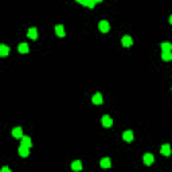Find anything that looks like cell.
Returning a JSON list of instances; mask_svg holds the SVG:
<instances>
[{
  "mask_svg": "<svg viewBox=\"0 0 172 172\" xmlns=\"http://www.w3.org/2000/svg\"><path fill=\"white\" fill-rule=\"evenodd\" d=\"M19 155H20L22 157H27L28 155H30V151H28L27 147H23V145H20V147H19Z\"/></svg>",
  "mask_w": 172,
  "mask_h": 172,
  "instance_id": "5bb4252c",
  "label": "cell"
},
{
  "mask_svg": "<svg viewBox=\"0 0 172 172\" xmlns=\"http://www.w3.org/2000/svg\"><path fill=\"white\" fill-rule=\"evenodd\" d=\"M171 90H172V88H171Z\"/></svg>",
  "mask_w": 172,
  "mask_h": 172,
  "instance_id": "7402d4cb",
  "label": "cell"
},
{
  "mask_svg": "<svg viewBox=\"0 0 172 172\" xmlns=\"http://www.w3.org/2000/svg\"><path fill=\"white\" fill-rule=\"evenodd\" d=\"M27 36H28V38H31L32 40H35L36 38H38V30H36V27H31V28H28Z\"/></svg>",
  "mask_w": 172,
  "mask_h": 172,
  "instance_id": "30bf717a",
  "label": "cell"
},
{
  "mask_svg": "<svg viewBox=\"0 0 172 172\" xmlns=\"http://www.w3.org/2000/svg\"><path fill=\"white\" fill-rule=\"evenodd\" d=\"M20 141H22L20 145H23V147H27V148H31V147H32V141H31V139L28 136H23L20 139Z\"/></svg>",
  "mask_w": 172,
  "mask_h": 172,
  "instance_id": "ba28073f",
  "label": "cell"
},
{
  "mask_svg": "<svg viewBox=\"0 0 172 172\" xmlns=\"http://www.w3.org/2000/svg\"><path fill=\"white\" fill-rule=\"evenodd\" d=\"M122 139L127 142H132L133 141V132L132 130H125V132L122 133Z\"/></svg>",
  "mask_w": 172,
  "mask_h": 172,
  "instance_id": "9c48e42d",
  "label": "cell"
},
{
  "mask_svg": "<svg viewBox=\"0 0 172 172\" xmlns=\"http://www.w3.org/2000/svg\"><path fill=\"white\" fill-rule=\"evenodd\" d=\"M55 34H57L58 36H65L66 35V32H65V27L62 26V24H58V26H55Z\"/></svg>",
  "mask_w": 172,
  "mask_h": 172,
  "instance_id": "7c38bea8",
  "label": "cell"
},
{
  "mask_svg": "<svg viewBox=\"0 0 172 172\" xmlns=\"http://www.w3.org/2000/svg\"><path fill=\"white\" fill-rule=\"evenodd\" d=\"M71 169L73 171H81L82 169V163L79 160H76L71 163Z\"/></svg>",
  "mask_w": 172,
  "mask_h": 172,
  "instance_id": "e0dca14e",
  "label": "cell"
},
{
  "mask_svg": "<svg viewBox=\"0 0 172 172\" xmlns=\"http://www.w3.org/2000/svg\"><path fill=\"white\" fill-rule=\"evenodd\" d=\"M100 166L102 167V168H110V166H112V163H110V159H109V157H104L102 160L100 161Z\"/></svg>",
  "mask_w": 172,
  "mask_h": 172,
  "instance_id": "9a60e30c",
  "label": "cell"
},
{
  "mask_svg": "<svg viewBox=\"0 0 172 172\" xmlns=\"http://www.w3.org/2000/svg\"><path fill=\"white\" fill-rule=\"evenodd\" d=\"M12 136L15 137V139H22L23 137V129L20 127H16L12 129Z\"/></svg>",
  "mask_w": 172,
  "mask_h": 172,
  "instance_id": "8992f818",
  "label": "cell"
},
{
  "mask_svg": "<svg viewBox=\"0 0 172 172\" xmlns=\"http://www.w3.org/2000/svg\"><path fill=\"white\" fill-rule=\"evenodd\" d=\"M161 50H163V53H172V43L163 42L161 43Z\"/></svg>",
  "mask_w": 172,
  "mask_h": 172,
  "instance_id": "4fadbf2b",
  "label": "cell"
},
{
  "mask_svg": "<svg viewBox=\"0 0 172 172\" xmlns=\"http://www.w3.org/2000/svg\"><path fill=\"white\" fill-rule=\"evenodd\" d=\"M169 23H171V24H172V15H171V16H169Z\"/></svg>",
  "mask_w": 172,
  "mask_h": 172,
  "instance_id": "44dd1931",
  "label": "cell"
},
{
  "mask_svg": "<svg viewBox=\"0 0 172 172\" xmlns=\"http://www.w3.org/2000/svg\"><path fill=\"white\" fill-rule=\"evenodd\" d=\"M161 58H163V60H166V62L172 60V53H163V54H161Z\"/></svg>",
  "mask_w": 172,
  "mask_h": 172,
  "instance_id": "d6986e66",
  "label": "cell"
},
{
  "mask_svg": "<svg viewBox=\"0 0 172 172\" xmlns=\"http://www.w3.org/2000/svg\"><path fill=\"white\" fill-rule=\"evenodd\" d=\"M0 172H12V171L8 168V167H6V166H4L3 168H1V171H0Z\"/></svg>",
  "mask_w": 172,
  "mask_h": 172,
  "instance_id": "ffe728a7",
  "label": "cell"
},
{
  "mask_svg": "<svg viewBox=\"0 0 172 172\" xmlns=\"http://www.w3.org/2000/svg\"><path fill=\"white\" fill-rule=\"evenodd\" d=\"M77 3L82 4V6H85V7H89V8H93L97 3H101V0H93V1H89V0H86V1H83V0H77Z\"/></svg>",
  "mask_w": 172,
  "mask_h": 172,
  "instance_id": "7a4b0ae2",
  "label": "cell"
},
{
  "mask_svg": "<svg viewBox=\"0 0 172 172\" xmlns=\"http://www.w3.org/2000/svg\"><path fill=\"white\" fill-rule=\"evenodd\" d=\"M91 101H93L94 105H101V104H102V94L96 93L93 97H91Z\"/></svg>",
  "mask_w": 172,
  "mask_h": 172,
  "instance_id": "52a82bcc",
  "label": "cell"
},
{
  "mask_svg": "<svg viewBox=\"0 0 172 172\" xmlns=\"http://www.w3.org/2000/svg\"><path fill=\"white\" fill-rule=\"evenodd\" d=\"M8 54H9V48L4 45L0 46V57H7Z\"/></svg>",
  "mask_w": 172,
  "mask_h": 172,
  "instance_id": "ac0fdd59",
  "label": "cell"
},
{
  "mask_svg": "<svg viewBox=\"0 0 172 172\" xmlns=\"http://www.w3.org/2000/svg\"><path fill=\"white\" fill-rule=\"evenodd\" d=\"M121 43H122V46H124V47H130V46L133 45V39L130 38L129 35H125V36H122Z\"/></svg>",
  "mask_w": 172,
  "mask_h": 172,
  "instance_id": "5b68a950",
  "label": "cell"
},
{
  "mask_svg": "<svg viewBox=\"0 0 172 172\" xmlns=\"http://www.w3.org/2000/svg\"><path fill=\"white\" fill-rule=\"evenodd\" d=\"M160 152H161V155H164V156H169V155H171V147H169V144L161 145Z\"/></svg>",
  "mask_w": 172,
  "mask_h": 172,
  "instance_id": "8fae6325",
  "label": "cell"
},
{
  "mask_svg": "<svg viewBox=\"0 0 172 172\" xmlns=\"http://www.w3.org/2000/svg\"><path fill=\"white\" fill-rule=\"evenodd\" d=\"M102 125L105 128H110L113 125V120H112V117L110 116H108V114H105V116H102Z\"/></svg>",
  "mask_w": 172,
  "mask_h": 172,
  "instance_id": "277c9868",
  "label": "cell"
},
{
  "mask_svg": "<svg viewBox=\"0 0 172 172\" xmlns=\"http://www.w3.org/2000/svg\"><path fill=\"white\" fill-rule=\"evenodd\" d=\"M153 160H155V157L152 153H145L144 157H142V161H144L145 166H151V164H153Z\"/></svg>",
  "mask_w": 172,
  "mask_h": 172,
  "instance_id": "3957f363",
  "label": "cell"
},
{
  "mask_svg": "<svg viewBox=\"0 0 172 172\" xmlns=\"http://www.w3.org/2000/svg\"><path fill=\"white\" fill-rule=\"evenodd\" d=\"M98 28H100L101 32L106 34V32H109V30H110V24H109L108 20H101L100 24H98Z\"/></svg>",
  "mask_w": 172,
  "mask_h": 172,
  "instance_id": "6da1fadb",
  "label": "cell"
},
{
  "mask_svg": "<svg viewBox=\"0 0 172 172\" xmlns=\"http://www.w3.org/2000/svg\"><path fill=\"white\" fill-rule=\"evenodd\" d=\"M18 50H19V53H20V54H26V53H28V45L26 42H22L20 45H19Z\"/></svg>",
  "mask_w": 172,
  "mask_h": 172,
  "instance_id": "2e32d148",
  "label": "cell"
}]
</instances>
